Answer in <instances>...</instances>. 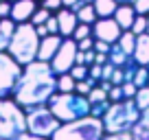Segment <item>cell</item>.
Returning a JSON list of instances; mask_svg holds the SVG:
<instances>
[{
	"label": "cell",
	"mask_w": 149,
	"mask_h": 140,
	"mask_svg": "<svg viewBox=\"0 0 149 140\" xmlns=\"http://www.w3.org/2000/svg\"><path fill=\"white\" fill-rule=\"evenodd\" d=\"M84 2H94V0H84Z\"/></svg>",
	"instance_id": "681fc988"
},
{
	"label": "cell",
	"mask_w": 149,
	"mask_h": 140,
	"mask_svg": "<svg viewBox=\"0 0 149 140\" xmlns=\"http://www.w3.org/2000/svg\"><path fill=\"white\" fill-rule=\"evenodd\" d=\"M74 88H77V79H74L70 72L57 75V90H59V92H74Z\"/></svg>",
	"instance_id": "7402d4cb"
},
{
	"label": "cell",
	"mask_w": 149,
	"mask_h": 140,
	"mask_svg": "<svg viewBox=\"0 0 149 140\" xmlns=\"http://www.w3.org/2000/svg\"><path fill=\"white\" fill-rule=\"evenodd\" d=\"M51 15H53L51 9H46V7L40 5V7L35 9V13H33V18H31V24H35V26H37V24H44L48 18H51Z\"/></svg>",
	"instance_id": "603a6c76"
},
{
	"label": "cell",
	"mask_w": 149,
	"mask_h": 140,
	"mask_svg": "<svg viewBox=\"0 0 149 140\" xmlns=\"http://www.w3.org/2000/svg\"><path fill=\"white\" fill-rule=\"evenodd\" d=\"M136 37H138V35H136V33H132L130 28H127V31H123L121 33V37H118V46L123 48V51L127 53V55H134V48H136Z\"/></svg>",
	"instance_id": "44dd1931"
},
{
	"label": "cell",
	"mask_w": 149,
	"mask_h": 140,
	"mask_svg": "<svg viewBox=\"0 0 149 140\" xmlns=\"http://www.w3.org/2000/svg\"><path fill=\"white\" fill-rule=\"evenodd\" d=\"M134 57L140 66H147L149 64V33H143L136 37V48H134Z\"/></svg>",
	"instance_id": "2e32d148"
},
{
	"label": "cell",
	"mask_w": 149,
	"mask_h": 140,
	"mask_svg": "<svg viewBox=\"0 0 149 140\" xmlns=\"http://www.w3.org/2000/svg\"><path fill=\"white\" fill-rule=\"evenodd\" d=\"M103 140H136L132 136V131H123V134H105Z\"/></svg>",
	"instance_id": "d590c367"
},
{
	"label": "cell",
	"mask_w": 149,
	"mask_h": 140,
	"mask_svg": "<svg viewBox=\"0 0 149 140\" xmlns=\"http://www.w3.org/2000/svg\"><path fill=\"white\" fill-rule=\"evenodd\" d=\"M77 53H79V48H77V42H74L72 37H64V42H61L59 51H57L55 57L51 59L53 70H55L57 75H61V72H70V68L77 64Z\"/></svg>",
	"instance_id": "9c48e42d"
},
{
	"label": "cell",
	"mask_w": 149,
	"mask_h": 140,
	"mask_svg": "<svg viewBox=\"0 0 149 140\" xmlns=\"http://www.w3.org/2000/svg\"><path fill=\"white\" fill-rule=\"evenodd\" d=\"M110 105H112V101L107 98V101H99V103H92V107H90V114L92 116H99V118H103L105 116V112L110 110Z\"/></svg>",
	"instance_id": "83f0119b"
},
{
	"label": "cell",
	"mask_w": 149,
	"mask_h": 140,
	"mask_svg": "<svg viewBox=\"0 0 149 140\" xmlns=\"http://www.w3.org/2000/svg\"><path fill=\"white\" fill-rule=\"evenodd\" d=\"M61 2H64V7H68V9H72V7L77 5L79 0H61Z\"/></svg>",
	"instance_id": "bcb514c9"
},
{
	"label": "cell",
	"mask_w": 149,
	"mask_h": 140,
	"mask_svg": "<svg viewBox=\"0 0 149 140\" xmlns=\"http://www.w3.org/2000/svg\"><path fill=\"white\" fill-rule=\"evenodd\" d=\"M132 136H134L136 140H149V107L143 110L138 123H136L134 129H132Z\"/></svg>",
	"instance_id": "e0dca14e"
},
{
	"label": "cell",
	"mask_w": 149,
	"mask_h": 140,
	"mask_svg": "<svg viewBox=\"0 0 149 140\" xmlns=\"http://www.w3.org/2000/svg\"><path fill=\"white\" fill-rule=\"evenodd\" d=\"M11 2H15V0H11Z\"/></svg>",
	"instance_id": "f5cc1de1"
},
{
	"label": "cell",
	"mask_w": 149,
	"mask_h": 140,
	"mask_svg": "<svg viewBox=\"0 0 149 140\" xmlns=\"http://www.w3.org/2000/svg\"><path fill=\"white\" fill-rule=\"evenodd\" d=\"M143 110L136 105L134 98H123V101L112 103L110 110L103 116V125H105V134H123V131H132L134 125L138 123Z\"/></svg>",
	"instance_id": "277c9868"
},
{
	"label": "cell",
	"mask_w": 149,
	"mask_h": 140,
	"mask_svg": "<svg viewBox=\"0 0 149 140\" xmlns=\"http://www.w3.org/2000/svg\"><path fill=\"white\" fill-rule=\"evenodd\" d=\"M123 88V94H125V98H134L136 92H138V85L134 83V81H125V83H121Z\"/></svg>",
	"instance_id": "1f68e13d"
},
{
	"label": "cell",
	"mask_w": 149,
	"mask_h": 140,
	"mask_svg": "<svg viewBox=\"0 0 149 140\" xmlns=\"http://www.w3.org/2000/svg\"><path fill=\"white\" fill-rule=\"evenodd\" d=\"M134 101H136V105H138L140 110H147V107H149V85H145V88H138V92H136Z\"/></svg>",
	"instance_id": "d4e9b609"
},
{
	"label": "cell",
	"mask_w": 149,
	"mask_h": 140,
	"mask_svg": "<svg viewBox=\"0 0 149 140\" xmlns=\"http://www.w3.org/2000/svg\"><path fill=\"white\" fill-rule=\"evenodd\" d=\"M121 33H123V28L114 18H99L92 24V35L97 40H103V42H110V44L118 42Z\"/></svg>",
	"instance_id": "30bf717a"
},
{
	"label": "cell",
	"mask_w": 149,
	"mask_h": 140,
	"mask_svg": "<svg viewBox=\"0 0 149 140\" xmlns=\"http://www.w3.org/2000/svg\"><path fill=\"white\" fill-rule=\"evenodd\" d=\"M127 59H130V55L118 46V42H114V44H112V48H110V53H107V61H112L114 66H125Z\"/></svg>",
	"instance_id": "ffe728a7"
},
{
	"label": "cell",
	"mask_w": 149,
	"mask_h": 140,
	"mask_svg": "<svg viewBox=\"0 0 149 140\" xmlns=\"http://www.w3.org/2000/svg\"><path fill=\"white\" fill-rule=\"evenodd\" d=\"M13 140H53V138H44V136L31 134V131H22V134H20V136H15Z\"/></svg>",
	"instance_id": "ab89813d"
},
{
	"label": "cell",
	"mask_w": 149,
	"mask_h": 140,
	"mask_svg": "<svg viewBox=\"0 0 149 140\" xmlns=\"http://www.w3.org/2000/svg\"><path fill=\"white\" fill-rule=\"evenodd\" d=\"M136 15H138V13H136L134 5H118L112 18H114L118 24H121V28H123V31H127V28H132V24H134Z\"/></svg>",
	"instance_id": "9a60e30c"
},
{
	"label": "cell",
	"mask_w": 149,
	"mask_h": 140,
	"mask_svg": "<svg viewBox=\"0 0 149 140\" xmlns=\"http://www.w3.org/2000/svg\"><path fill=\"white\" fill-rule=\"evenodd\" d=\"M55 92H57V72L53 70L51 61L35 59L22 68V77L13 90V98L24 110H29L37 107V105H48Z\"/></svg>",
	"instance_id": "6da1fadb"
},
{
	"label": "cell",
	"mask_w": 149,
	"mask_h": 140,
	"mask_svg": "<svg viewBox=\"0 0 149 140\" xmlns=\"http://www.w3.org/2000/svg\"><path fill=\"white\" fill-rule=\"evenodd\" d=\"M136 9V13H143V15H149V0H134L132 2Z\"/></svg>",
	"instance_id": "8d00e7d4"
},
{
	"label": "cell",
	"mask_w": 149,
	"mask_h": 140,
	"mask_svg": "<svg viewBox=\"0 0 149 140\" xmlns=\"http://www.w3.org/2000/svg\"><path fill=\"white\" fill-rule=\"evenodd\" d=\"M70 75H72L77 81L88 79V77H90V66L88 64H74L72 68H70Z\"/></svg>",
	"instance_id": "484cf974"
},
{
	"label": "cell",
	"mask_w": 149,
	"mask_h": 140,
	"mask_svg": "<svg viewBox=\"0 0 149 140\" xmlns=\"http://www.w3.org/2000/svg\"><path fill=\"white\" fill-rule=\"evenodd\" d=\"M48 107L59 118V123H70V121L88 116L92 103H90L88 96H84L79 92H59L57 90L48 101Z\"/></svg>",
	"instance_id": "7a4b0ae2"
},
{
	"label": "cell",
	"mask_w": 149,
	"mask_h": 140,
	"mask_svg": "<svg viewBox=\"0 0 149 140\" xmlns=\"http://www.w3.org/2000/svg\"><path fill=\"white\" fill-rule=\"evenodd\" d=\"M130 31L136 33V35H143V33H147V15H143V13L136 15V20H134V24H132Z\"/></svg>",
	"instance_id": "f1b7e54d"
},
{
	"label": "cell",
	"mask_w": 149,
	"mask_h": 140,
	"mask_svg": "<svg viewBox=\"0 0 149 140\" xmlns=\"http://www.w3.org/2000/svg\"><path fill=\"white\" fill-rule=\"evenodd\" d=\"M59 118L53 114V110L48 105H37V107H29L26 110V131L44 138H53V134L59 127Z\"/></svg>",
	"instance_id": "52a82bcc"
},
{
	"label": "cell",
	"mask_w": 149,
	"mask_h": 140,
	"mask_svg": "<svg viewBox=\"0 0 149 140\" xmlns=\"http://www.w3.org/2000/svg\"><path fill=\"white\" fill-rule=\"evenodd\" d=\"M88 98H90V103H99V101H107V90H103L101 85H94L92 90H90V94H88Z\"/></svg>",
	"instance_id": "f546056e"
},
{
	"label": "cell",
	"mask_w": 149,
	"mask_h": 140,
	"mask_svg": "<svg viewBox=\"0 0 149 140\" xmlns=\"http://www.w3.org/2000/svg\"><path fill=\"white\" fill-rule=\"evenodd\" d=\"M103 136H105L103 118L88 114L77 121L61 123L53 134V140H103Z\"/></svg>",
	"instance_id": "3957f363"
},
{
	"label": "cell",
	"mask_w": 149,
	"mask_h": 140,
	"mask_svg": "<svg viewBox=\"0 0 149 140\" xmlns=\"http://www.w3.org/2000/svg\"><path fill=\"white\" fill-rule=\"evenodd\" d=\"M22 68L24 66L13 59L9 51H0V98L13 96V90L22 77Z\"/></svg>",
	"instance_id": "ba28073f"
},
{
	"label": "cell",
	"mask_w": 149,
	"mask_h": 140,
	"mask_svg": "<svg viewBox=\"0 0 149 140\" xmlns=\"http://www.w3.org/2000/svg\"><path fill=\"white\" fill-rule=\"evenodd\" d=\"M40 7V2L37 0H15L13 2V9H11V18L15 20V22H31L33 13H35V9Z\"/></svg>",
	"instance_id": "4fadbf2b"
},
{
	"label": "cell",
	"mask_w": 149,
	"mask_h": 140,
	"mask_svg": "<svg viewBox=\"0 0 149 140\" xmlns=\"http://www.w3.org/2000/svg\"><path fill=\"white\" fill-rule=\"evenodd\" d=\"M55 15H57V22H59V35H64V37H72L74 28H77V24H79L77 13H74L72 9H68V7H61Z\"/></svg>",
	"instance_id": "7c38bea8"
},
{
	"label": "cell",
	"mask_w": 149,
	"mask_h": 140,
	"mask_svg": "<svg viewBox=\"0 0 149 140\" xmlns=\"http://www.w3.org/2000/svg\"><path fill=\"white\" fill-rule=\"evenodd\" d=\"M112 83L114 85H121V83H125V72H123V66H116L114 68V72H112Z\"/></svg>",
	"instance_id": "e575fe53"
},
{
	"label": "cell",
	"mask_w": 149,
	"mask_h": 140,
	"mask_svg": "<svg viewBox=\"0 0 149 140\" xmlns=\"http://www.w3.org/2000/svg\"><path fill=\"white\" fill-rule=\"evenodd\" d=\"M92 5H94V9H97L99 18H112L114 11H116V7H118V2L116 0H94Z\"/></svg>",
	"instance_id": "ac0fdd59"
},
{
	"label": "cell",
	"mask_w": 149,
	"mask_h": 140,
	"mask_svg": "<svg viewBox=\"0 0 149 140\" xmlns=\"http://www.w3.org/2000/svg\"><path fill=\"white\" fill-rule=\"evenodd\" d=\"M107 98H110L112 103L123 101V98H125V94H123V88H121V85H112L110 92H107Z\"/></svg>",
	"instance_id": "d6a6232c"
},
{
	"label": "cell",
	"mask_w": 149,
	"mask_h": 140,
	"mask_svg": "<svg viewBox=\"0 0 149 140\" xmlns=\"http://www.w3.org/2000/svg\"><path fill=\"white\" fill-rule=\"evenodd\" d=\"M94 61H97V64H105V61H107V53H97Z\"/></svg>",
	"instance_id": "f6af8a7d"
},
{
	"label": "cell",
	"mask_w": 149,
	"mask_h": 140,
	"mask_svg": "<svg viewBox=\"0 0 149 140\" xmlns=\"http://www.w3.org/2000/svg\"><path fill=\"white\" fill-rule=\"evenodd\" d=\"M11 9H13L11 0H0V18H11Z\"/></svg>",
	"instance_id": "74e56055"
},
{
	"label": "cell",
	"mask_w": 149,
	"mask_h": 140,
	"mask_svg": "<svg viewBox=\"0 0 149 140\" xmlns=\"http://www.w3.org/2000/svg\"><path fill=\"white\" fill-rule=\"evenodd\" d=\"M101 77H103V64H97V61H94V64H90V79L92 81H101Z\"/></svg>",
	"instance_id": "836d02e7"
},
{
	"label": "cell",
	"mask_w": 149,
	"mask_h": 140,
	"mask_svg": "<svg viewBox=\"0 0 149 140\" xmlns=\"http://www.w3.org/2000/svg\"><path fill=\"white\" fill-rule=\"evenodd\" d=\"M147 33H149V15H147Z\"/></svg>",
	"instance_id": "c3c4849f"
},
{
	"label": "cell",
	"mask_w": 149,
	"mask_h": 140,
	"mask_svg": "<svg viewBox=\"0 0 149 140\" xmlns=\"http://www.w3.org/2000/svg\"><path fill=\"white\" fill-rule=\"evenodd\" d=\"M40 5L46 7V9H51V11H59L61 7H64V2H61V0H42Z\"/></svg>",
	"instance_id": "60d3db41"
},
{
	"label": "cell",
	"mask_w": 149,
	"mask_h": 140,
	"mask_svg": "<svg viewBox=\"0 0 149 140\" xmlns=\"http://www.w3.org/2000/svg\"><path fill=\"white\" fill-rule=\"evenodd\" d=\"M110 48H112L110 42H103V40L94 37V51H97V53H110Z\"/></svg>",
	"instance_id": "b9f144b4"
},
{
	"label": "cell",
	"mask_w": 149,
	"mask_h": 140,
	"mask_svg": "<svg viewBox=\"0 0 149 140\" xmlns=\"http://www.w3.org/2000/svg\"><path fill=\"white\" fill-rule=\"evenodd\" d=\"M37 35H40V37H46V35H51V31H48V26H46V22L44 24H37Z\"/></svg>",
	"instance_id": "ee69618b"
},
{
	"label": "cell",
	"mask_w": 149,
	"mask_h": 140,
	"mask_svg": "<svg viewBox=\"0 0 149 140\" xmlns=\"http://www.w3.org/2000/svg\"><path fill=\"white\" fill-rule=\"evenodd\" d=\"M61 42H64V35H59V33H51V35L42 37V40H40L37 59H42V61H51L53 57H55V53L59 51Z\"/></svg>",
	"instance_id": "8fae6325"
},
{
	"label": "cell",
	"mask_w": 149,
	"mask_h": 140,
	"mask_svg": "<svg viewBox=\"0 0 149 140\" xmlns=\"http://www.w3.org/2000/svg\"><path fill=\"white\" fill-rule=\"evenodd\" d=\"M90 35H92V24L79 22L77 28H74V33H72V40H74V42H79V40H84V37H90Z\"/></svg>",
	"instance_id": "cb8c5ba5"
},
{
	"label": "cell",
	"mask_w": 149,
	"mask_h": 140,
	"mask_svg": "<svg viewBox=\"0 0 149 140\" xmlns=\"http://www.w3.org/2000/svg\"><path fill=\"white\" fill-rule=\"evenodd\" d=\"M74 13H77V18H79V22H86V24H94L99 20L97 9H94L92 2H86V5L81 7V9H77Z\"/></svg>",
	"instance_id": "d6986e66"
},
{
	"label": "cell",
	"mask_w": 149,
	"mask_h": 140,
	"mask_svg": "<svg viewBox=\"0 0 149 140\" xmlns=\"http://www.w3.org/2000/svg\"><path fill=\"white\" fill-rule=\"evenodd\" d=\"M77 48H79V51H90V48H94V35L79 40V42H77Z\"/></svg>",
	"instance_id": "f35d334b"
},
{
	"label": "cell",
	"mask_w": 149,
	"mask_h": 140,
	"mask_svg": "<svg viewBox=\"0 0 149 140\" xmlns=\"http://www.w3.org/2000/svg\"><path fill=\"white\" fill-rule=\"evenodd\" d=\"M22 131H26V110L15 103L13 96L0 98V136L13 140Z\"/></svg>",
	"instance_id": "8992f818"
},
{
	"label": "cell",
	"mask_w": 149,
	"mask_h": 140,
	"mask_svg": "<svg viewBox=\"0 0 149 140\" xmlns=\"http://www.w3.org/2000/svg\"><path fill=\"white\" fill-rule=\"evenodd\" d=\"M0 140H5V138H2V136H0Z\"/></svg>",
	"instance_id": "f907efd6"
},
{
	"label": "cell",
	"mask_w": 149,
	"mask_h": 140,
	"mask_svg": "<svg viewBox=\"0 0 149 140\" xmlns=\"http://www.w3.org/2000/svg\"><path fill=\"white\" fill-rule=\"evenodd\" d=\"M134 83L138 85V88H145V85H149V68H147V66H138V70H136V77H134Z\"/></svg>",
	"instance_id": "4316f807"
},
{
	"label": "cell",
	"mask_w": 149,
	"mask_h": 140,
	"mask_svg": "<svg viewBox=\"0 0 149 140\" xmlns=\"http://www.w3.org/2000/svg\"><path fill=\"white\" fill-rule=\"evenodd\" d=\"M147 68H149V64H147Z\"/></svg>",
	"instance_id": "db71d44e"
},
{
	"label": "cell",
	"mask_w": 149,
	"mask_h": 140,
	"mask_svg": "<svg viewBox=\"0 0 149 140\" xmlns=\"http://www.w3.org/2000/svg\"><path fill=\"white\" fill-rule=\"evenodd\" d=\"M46 26L51 33H59V22H57V15H51V18L46 20Z\"/></svg>",
	"instance_id": "7bdbcfd3"
},
{
	"label": "cell",
	"mask_w": 149,
	"mask_h": 140,
	"mask_svg": "<svg viewBox=\"0 0 149 140\" xmlns=\"http://www.w3.org/2000/svg\"><path fill=\"white\" fill-rule=\"evenodd\" d=\"M15 28H18V22L13 18H0V51H9Z\"/></svg>",
	"instance_id": "5bb4252c"
},
{
	"label": "cell",
	"mask_w": 149,
	"mask_h": 140,
	"mask_svg": "<svg viewBox=\"0 0 149 140\" xmlns=\"http://www.w3.org/2000/svg\"><path fill=\"white\" fill-rule=\"evenodd\" d=\"M37 2H42V0H37Z\"/></svg>",
	"instance_id": "816d5d0a"
},
{
	"label": "cell",
	"mask_w": 149,
	"mask_h": 140,
	"mask_svg": "<svg viewBox=\"0 0 149 140\" xmlns=\"http://www.w3.org/2000/svg\"><path fill=\"white\" fill-rule=\"evenodd\" d=\"M40 35H37L35 24L31 22H20L13 33V40L9 44V53L13 59H18L22 66L31 64L37 59V51H40Z\"/></svg>",
	"instance_id": "5b68a950"
},
{
	"label": "cell",
	"mask_w": 149,
	"mask_h": 140,
	"mask_svg": "<svg viewBox=\"0 0 149 140\" xmlns=\"http://www.w3.org/2000/svg\"><path fill=\"white\" fill-rule=\"evenodd\" d=\"M97 85V81H92L88 77V79H81V81H77V88H74V92H79V94H84V96H88L90 94V90Z\"/></svg>",
	"instance_id": "4dcf8cb0"
},
{
	"label": "cell",
	"mask_w": 149,
	"mask_h": 140,
	"mask_svg": "<svg viewBox=\"0 0 149 140\" xmlns=\"http://www.w3.org/2000/svg\"><path fill=\"white\" fill-rule=\"evenodd\" d=\"M118 5H132V2H134V0H116Z\"/></svg>",
	"instance_id": "7dc6e473"
}]
</instances>
